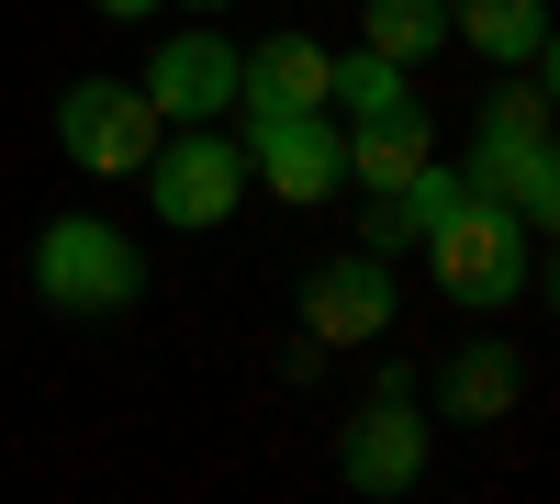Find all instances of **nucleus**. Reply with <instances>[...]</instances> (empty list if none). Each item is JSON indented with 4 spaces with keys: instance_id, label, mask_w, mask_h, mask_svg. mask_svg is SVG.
Returning a JSON list of instances; mask_svg holds the SVG:
<instances>
[{
    "instance_id": "obj_1",
    "label": "nucleus",
    "mask_w": 560,
    "mask_h": 504,
    "mask_svg": "<svg viewBox=\"0 0 560 504\" xmlns=\"http://www.w3.org/2000/svg\"><path fill=\"white\" fill-rule=\"evenodd\" d=\"M415 247L438 258V292H448V303H471V314H504V303L538 281V224H527V213H504L493 191H459Z\"/></svg>"
},
{
    "instance_id": "obj_2",
    "label": "nucleus",
    "mask_w": 560,
    "mask_h": 504,
    "mask_svg": "<svg viewBox=\"0 0 560 504\" xmlns=\"http://www.w3.org/2000/svg\"><path fill=\"white\" fill-rule=\"evenodd\" d=\"M34 292L57 303V314H124L135 292H147V258H135L124 224L102 213H57L34 236Z\"/></svg>"
},
{
    "instance_id": "obj_3",
    "label": "nucleus",
    "mask_w": 560,
    "mask_h": 504,
    "mask_svg": "<svg viewBox=\"0 0 560 504\" xmlns=\"http://www.w3.org/2000/svg\"><path fill=\"white\" fill-rule=\"evenodd\" d=\"M147 202H158V224H179V236H213V224L247 202V146H236L224 124H179V134H158Z\"/></svg>"
},
{
    "instance_id": "obj_4",
    "label": "nucleus",
    "mask_w": 560,
    "mask_h": 504,
    "mask_svg": "<svg viewBox=\"0 0 560 504\" xmlns=\"http://www.w3.org/2000/svg\"><path fill=\"white\" fill-rule=\"evenodd\" d=\"M471 191H493L504 213L549 224V202H560V168H549V102H538V79H516V90H504V102H482Z\"/></svg>"
},
{
    "instance_id": "obj_5",
    "label": "nucleus",
    "mask_w": 560,
    "mask_h": 504,
    "mask_svg": "<svg viewBox=\"0 0 560 504\" xmlns=\"http://www.w3.org/2000/svg\"><path fill=\"white\" fill-rule=\"evenodd\" d=\"M158 134H168V113H158L135 79H68V90H57V146H68L90 179H135V168L158 157Z\"/></svg>"
},
{
    "instance_id": "obj_6",
    "label": "nucleus",
    "mask_w": 560,
    "mask_h": 504,
    "mask_svg": "<svg viewBox=\"0 0 560 504\" xmlns=\"http://www.w3.org/2000/svg\"><path fill=\"white\" fill-rule=\"evenodd\" d=\"M247 179L280 202H337L348 191V168H337V124L325 113H280V102H247Z\"/></svg>"
},
{
    "instance_id": "obj_7",
    "label": "nucleus",
    "mask_w": 560,
    "mask_h": 504,
    "mask_svg": "<svg viewBox=\"0 0 560 504\" xmlns=\"http://www.w3.org/2000/svg\"><path fill=\"white\" fill-rule=\"evenodd\" d=\"M337 471H348V493H415V471H427V415H415V382H404V371L370 382Z\"/></svg>"
},
{
    "instance_id": "obj_8",
    "label": "nucleus",
    "mask_w": 560,
    "mask_h": 504,
    "mask_svg": "<svg viewBox=\"0 0 560 504\" xmlns=\"http://www.w3.org/2000/svg\"><path fill=\"white\" fill-rule=\"evenodd\" d=\"M303 337H314V359L393 337V269H382V247H348V258H325L303 281Z\"/></svg>"
},
{
    "instance_id": "obj_9",
    "label": "nucleus",
    "mask_w": 560,
    "mask_h": 504,
    "mask_svg": "<svg viewBox=\"0 0 560 504\" xmlns=\"http://www.w3.org/2000/svg\"><path fill=\"white\" fill-rule=\"evenodd\" d=\"M135 90H147L168 124H224V102H236V45L224 34H168Z\"/></svg>"
},
{
    "instance_id": "obj_10",
    "label": "nucleus",
    "mask_w": 560,
    "mask_h": 504,
    "mask_svg": "<svg viewBox=\"0 0 560 504\" xmlns=\"http://www.w3.org/2000/svg\"><path fill=\"white\" fill-rule=\"evenodd\" d=\"M427 157H438V146H427V102H415V113H370V124H337V168L370 179V191H404Z\"/></svg>"
},
{
    "instance_id": "obj_11",
    "label": "nucleus",
    "mask_w": 560,
    "mask_h": 504,
    "mask_svg": "<svg viewBox=\"0 0 560 504\" xmlns=\"http://www.w3.org/2000/svg\"><path fill=\"white\" fill-rule=\"evenodd\" d=\"M325 45L314 34H269V45H247L236 57V102H280V113H325Z\"/></svg>"
},
{
    "instance_id": "obj_12",
    "label": "nucleus",
    "mask_w": 560,
    "mask_h": 504,
    "mask_svg": "<svg viewBox=\"0 0 560 504\" xmlns=\"http://www.w3.org/2000/svg\"><path fill=\"white\" fill-rule=\"evenodd\" d=\"M448 34L493 68H549V0H448Z\"/></svg>"
},
{
    "instance_id": "obj_13",
    "label": "nucleus",
    "mask_w": 560,
    "mask_h": 504,
    "mask_svg": "<svg viewBox=\"0 0 560 504\" xmlns=\"http://www.w3.org/2000/svg\"><path fill=\"white\" fill-rule=\"evenodd\" d=\"M438 392H448V415H459V426H493V415H516V392H527V359L504 348V337H471V348L448 359V382H438Z\"/></svg>"
},
{
    "instance_id": "obj_14",
    "label": "nucleus",
    "mask_w": 560,
    "mask_h": 504,
    "mask_svg": "<svg viewBox=\"0 0 560 504\" xmlns=\"http://www.w3.org/2000/svg\"><path fill=\"white\" fill-rule=\"evenodd\" d=\"M359 45L393 68H427L448 45V0H359Z\"/></svg>"
},
{
    "instance_id": "obj_15",
    "label": "nucleus",
    "mask_w": 560,
    "mask_h": 504,
    "mask_svg": "<svg viewBox=\"0 0 560 504\" xmlns=\"http://www.w3.org/2000/svg\"><path fill=\"white\" fill-rule=\"evenodd\" d=\"M325 102H337L348 124H370V113H415V79H404L393 57H370V45H359V57L325 68Z\"/></svg>"
},
{
    "instance_id": "obj_16",
    "label": "nucleus",
    "mask_w": 560,
    "mask_h": 504,
    "mask_svg": "<svg viewBox=\"0 0 560 504\" xmlns=\"http://www.w3.org/2000/svg\"><path fill=\"white\" fill-rule=\"evenodd\" d=\"M90 12H113V23H135V12H158V0H90Z\"/></svg>"
},
{
    "instance_id": "obj_17",
    "label": "nucleus",
    "mask_w": 560,
    "mask_h": 504,
    "mask_svg": "<svg viewBox=\"0 0 560 504\" xmlns=\"http://www.w3.org/2000/svg\"><path fill=\"white\" fill-rule=\"evenodd\" d=\"M191 12H224V0H191Z\"/></svg>"
}]
</instances>
